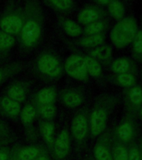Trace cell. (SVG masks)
I'll return each instance as SVG.
<instances>
[{
    "label": "cell",
    "mask_w": 142,
    "mask_h": 160,
    "mask_svg": "<svg viewBox=\"0 0 142 160\" xmlns=\"http://www.w3.org/2000/svg\"><path fill=\"white\" fill-rule=\"evenodd\" d=\"M129 145L116 141L111 150L112 160H128Z\"/></svg>",
    "instance_id": "obj_26"
},
{
    "label": "cell",
    "mask_w": 142,
    "mask_h": 160,
    "mask_svg": "<svg viewBox=\"0 0 142 160\" xmlns=\"http://www.w3.org/2000/svg\"><path fill=\"white\" fill-rule=\"evenodd\" d=\"M55 144V153L58 158H64L67 156L70 151V138L67 130H62L56 140L54 142Z\"/></svg>",
    "instance_id": "obj_11"
},
{
    "label": "cell",
    "mask_w": 142,
    "mask_h": 160,
    "mask_svg": "<svg viewBox=\"0 0 142 160\" xmlns=\"http://www.w3.org/2000/svg\"><path fill=\"white\" fill-rule=\"evenodd\" d=\"M133 63L128 58H118L110 63V70L115 74L133 72Z\"/></svg>",
    "instance_id": "obj_16"
},
{
    "label": "cell",
    "mask_w": 142,
    "mask_h": 160,
    "mask_svg": "<svg viewBox=\"0 0 142 160\" xmlns=\"http://www.w3.org/2000/svg\"><path fill=\"white\" fill-rule=\"evenodd\" d=\"M125 100L128 112L135 115L136 112H139L140 108L142 107L141 86L135 84L129 88H126Z\"/></svg>",
    "instance_id": "obj_9"
},
{
    "label": "cell",
    "mask_w": 142,
    "mask_h": 160,
    "mask_svg": "<svg viewBox=\"0 0 142 160\" xmlns=\"http://www.w3.org/2000/svg\"><path fill=\"white\" fill-rule=\"evenodd\" d=\"M65 70L69 76L78 81L84 82L89 78L84 61V56L77 54L70 55L65 61Z\"/></svg>",
    "instance_id": "obj_7"
},
{
    "label": "cell",
    "mask_w": 142,
    "mask_h": 160,
    "mask_svg": "<svg viewBox=\"0 0 142 160\" xmlns=\"http://www.w3.org/2000/svg\"><path fill=\"white\" fill-rule=\"evenodd\" d=\"M36 160H49V159H48L46 157H45V156H41V157L38 158Z\"/></svg>",
    "instance_id": "obj_38"
},
{
    "label": "cell",
    "mask_w": 142,
    "mask_h": 160,
    "mask_svg": "<svg viewBox=\"0 0 142 160\" xmlns=\"http://www.w3.org/2000/svg\"><path fill=\"white\" fill-rule=\"evenodd\" d=\"M24 23V8L17 4L8 5L0 17V30L10 35H18Z\"/></svg>",
    "instance_id": "obj_4"
},
{
    "label": "cell",
    "mask_w": 142,
    "mask_h": 160,
    "mask_svg": "<svg viewBox=\"0 0 142 160\" xmlns=\"http://www.w3.org/2000/svg\"><path fill=\"white\" fill-rule=\"evenodd\" d=\"M60 24L63 31L65 32V34L70 37H79L83 32L82 28L79 23L69 18H60Z\"/></svg>",
    "instance_id": "obj_18"
},
{
    "label": "cell",
    "mask_w": 142,
    "mask_h": 160,
    "mask_svg": "<svg viewBox=\"0 0 142 160\" xmlns=\"http://www.w3.org/2000/svg\"><path fill=\"white\" fill-rule=\"evenodd\" d=\"M128 160H140V149L138 143L133 142L129 146Z\"/></svg>",
    "instance_id": "obj_34"
},
{
    "label": "cell",
    "mask_w": 142,
    "mask_h": 160,
    "mask_svg": "<svg viewBox=\"0 0 142 160\" xmlns=\"http://www.w3.org/2000/svg\"><path fill=\"white\" fill-rule=\"evenodd\" d=\"M105 40V33H100V34L88 35L81 38L78 41V44L85 48H95L99 47L100 45L104 44Z\"/></svg>",
    "instance_id": "obj_19"
},
{
    "label": "cell",
    "mask_w": 142,
    "mask_h": 160,
    "mask_svg": "<svg viewBox=\"0 0 142 160\" xmlns=\"http://www.w3.org/2000/svg\"><path fill=\"white\" fill-rule=\"evenodd\" d=\"M115 81L116 84L125 88H129L136 84V78L133 72L115 74Z\"/></svg>",
    "instance_id": "obj_28"
},
{
    "label": "cell",
    "mask_w": 142,
    "mask_h": 160,
    "mask_svg": "<svg viewBox=\"0 0 142 160\" xmlns=\"http://www.w3.org/2000/svg\"><path fill=\"white\" fill-rule=\"evenodd\" d=\"M106 6L109 14L114 19L119 21L125 17V6L120 0H109Z\"/></svg>",
    "instance_id": "obj_21"
},
{
    "label": "cell",
    "mask_w": 142,
    "mask_h": 160,
    "mask_svg": "<svg viewBox=\"0 0 142 160\" xmlns=\"http://www.w3.org/2000/svg\"><path fill=\"white\" fill-rule=\"evenodd\" d=\"M85 68L89 76L94 78H99L102 73V68L100 62L90 56H84Z\"/></svg>",
    "instance_id": "obj_25"
},
{
    "label": "cell",
    "mask_w": 142,
    "mask_h": 160,
    "mask_svg": "<svg viewBox=\"0 0 142 160\" xmlns=\"http://www.w3.org/2000/svg\"><path fill=\"white\" fill-rule=\"evenodd\" d=\"M136 134V124L135 122V115L127 112V115L118 124L115 129L116 140L125 144H130Z\"/></svg>",
    "instance_id": "obj_6"
},
{
    "label": "cell",
    "mask_w": 142,
    "mask_h": 160,
    "mask_svg": "<svg viewBox=\"0 0 142 160\" xmlns=\"http://www.w3.org/2000/svg\"><path fill=\"white\" fill-rule=\"evenodd\" d=\"M14 44V37L0 30V60L5 59L8 57Z\"/></svg>",
    "instance_id": "obj_15"
},
{
    "label": "cell",
    "mask_w": 142,
    "mask_h": 160,
    "mask_svg": "<svg viewBox=\"0 0 142 160\" xmlns=\"http://www.w3.org/2000/svg\"><path fill=\"white\" fill-rule=\"evenodd\" d=\"M44 28L45 14L40 0H25L24 23L18 34L23 48L29 51L37 47L42 38Z\"/></svg>",
    "instance_id": "obj_1"
},
{
    "label": "cell",
    "mask_w": 142,
    "mask_h": 160,
    "mask_svg": "<svg viewBox=\"0 0 142 160\" xmlns=\"http://www.w3.org/2000/svg\"><path fill=\"white\" fill-rule=\"evenodd\" d=\"M89 56L99 62H109L112 57V48L106 44L100 45L90 50Z\"/></svg>",
    "instance_id": "obj_17"
},
{
    "label": "cell",
    "mask_w": 142,
    "mask_h": 160,
    "mask_svg": "<svg viewBox=\"0 0 142 160\" xmlns=\"http://www.w3.org/2000/svg\"><path fill=\"white\" fill-rule=\"evenodd\" d=\"M40 132L42 134L44 139L45 142L49 144H54L55 140H54V130H55V126L52 122H48V121H44L40 122L39 125Z\"/></svg>",
    "instance_id": "obj_29"
},
{
    "label": "cell",
    "mask_w": 142,
    "mask_h": 160,
    "mask_svg": "<svg viewBox=\"0 0 142 160\" xmlns=\"http://www.w3.org/2000/svg\"><path fill=\"white\" fill-rule=\"evenodd\" d=\"M39 154V149L36 147H26L18 152L19 160H33Z\"/></svg>",
    "instance_id": "obj_33"
},
{
    "label": "cell",
    "mask_w": 142,
    "mask_h": 160,
    "mask_svg": "<svg viewBox=\"0 0 142 160\" xmlns=\"http://www.w3.org/2000/svg\"><path fill=\"white\" fill-rule=\"evenodd\" d=\"M117 102L115 95L104 94L100 96L94 105L90 117V134L93 138L98 137L104 132L108 121Z\"/></svg>",
    "instance_id": "obj_2"
},
{
    "label": "cell",
    "mask_w": 142,
    "mask_h": 160,
    "mask_svg": "<svg viewBox=\"0 0 142 160\" xmlns=\"http://www.w3.org/2000/svg\"><path fill=\"white\" fill-rule=\"evenodd\" d=\"M37 69L39 73L50 78H59L62 74V66L60 60L51 53H43L38 58Z\"/></svg>",
    "instance_id": "obj_5"
},
{
    "label": "cell",
    "mask_w": 142,
    "mask_h": 160,
    "mask_svg": "<svg viewBox=\"0 0 142 160\" xmlns=\"http://www.w3.org/2000/svg\"><path fill=\"white\" fill-rule=\"evenodd\" d=\"M94 153L96 160H112L111 150L104 142H99L95 146Z\"/></svg>",
    "instance_id": "obj_30"
},
{
    "label": "cell",
    "mask_w": 142,
    "mask_h": 160,
    "mask_svg": "<svg viewBox=\"0 0 142 160\" xmlns=\"http://www.w3.org/2000/svg\"><path fill=\"white\" fill-rule=\"evenodd\" d=\"M7 96L12 100L18 102H23L26 99L27 93L25 88L20 83H13L11 85L7 91Z\"/></svg>",
    "instance_id": "obj_24"
},
{
    "label": "cell",
    "mask_w": 142,
    "mask_h": 160,
    "mask_svg": "<svg viewBox=\"0 0 142 160\" xmlns=\"http://www.w3.org/2000/svg\"><path fill=\"white\" fill-rule=\"evenodd\" d=\"M44 2L52 9L60 13H70L76 7L74 0H44Z\"/></svg>",
    "instance_id": "obj_13"
},
{
    "label": "cell",
    "mask_w": 142,
    "mask_h": 160,
    "mask_svg": "<svg viewBox=\"0 0 142 160\" xmlns=\"http://www.w3.org/2000/svg\"><path fill=\"white\" fill-rule=\"evenodd\" d=\"M23 69V65L21 63H10L0 67V85L6 82L10 78L17 74Z\"/></svg>",
    "instance_id": "obj_22"
},
{
    "label": "cell",
    "mask_w": 142,
    "mask_h": 160,
    "mask_svg": "<svg viewBox=\"0 0 142 160\" xmlns=\"http://www.w3.org/2000/svg\"><path fill=\"white\" fill-rule=\"evenodd\" d=\"M138 114H139V116H140V119L142 120V107L140 108V110H139V112H138Z\"/></svg>",
    "instance_id": "obj_39"
},
{
    "label": "cell",
    "mask_w": 142,
    "mask_h": 160,
    "mask_svg": "<svg viewBox=\"0 0 142 160\" xmlns=\"http://www.w3.org/2000/svg\"><path fill=\"white\" fill-rule=\"evenodd\" d=\"M95 2H97L98 5L100 6H104V5H107L109 0H95Z\"/></svg>",
    "instance_id": "obj_35"
},
{
    "label": "cell",
    "mask_w": 142,
    "mask_h": 160,
    "mask_svg": "<svg viewBox=\"0 0 142 160\" xmlns=\"http://www.w3.org/2000/svg\"><path fill=\"white\" fill-rule=\"evenodd\" d=\"M89 129V122L85 112H80L75 115L71 123V131L73 136L78 141H82L87 136Z\"/></svg>",
    "instance_id": "obj_10"
},
{
    "label": "cell",
    "mask_w": 142,
    "mask_h": 160,
    "mask_svg": "<svg viewBox=\"0 0 142 160\" xmlns=\"http://www.w3.org/2000/svg\"><path fill=\"white\" fill-rule=\"evenodd\" d=\"M38 112L43 118L46 120L51 119L55 117L56 113V107L55 104H48V105H38Z\"/></svg>",
    "instance_id": "obj_32"
},
{
    "label": "cell",
    "mask_w": 142,
    "mask_h": 160,
    "mask_svg": "<svg viewBox=\"0 0 142 160\" xmlns=\"http://www.w3.org/2000/svg\"><path fill=\"white\" fill-rule=\"evenodd\" d=\"M0 160H7V154L5 152H0Z\"/></svg>",
    "instance_id": "obj_36"
},
{
    "label": "cell",
    "mask_w": 142,
    "mask_h": 160,
    "mask_svg": "<svg viewBox=\"0 0 142 160\" xmlns=\"http://www.w3.org/2000/svg\"><path fill=\"white\" fill-rule=\"evenodd\" d=\"M61 101L67 108H75L82 104L84 97L79 92L74 90H66L61 94Z\"/></svg>",
    "instance_id": "obj_14"
},
{
    "label": "cell",
    "mask_w": 142,
    "mask_h": 160,
    "mask_svg": "<svg viewBox=\"0 0 142 160\" xmlns=\"http://www.w3.org/2000/svg\"><path fill=\"white\" fill-rule=\"evenodd\" d=\"M131 44L134 58L137 61H142V28L138 29Z\"/></svg>",
    "instance_id": "obj_31"
},
{
    "label": "cell",
    "mask_w": 142,
    "mask_h": 160,
    "mask_svg": "<svg viewBox=\"0 0 142 160\" xmlns=\"http://www.w3.org/2000/svg\"><path fill=\"white\" fill-rule=\"evenodd\" d=\"M19 114L21 122L25 126H29L34 122V120L36 117V114H37L36 108L32 104L25 105L24 107L23 108V109L20 111Z\"/></svg>",
    "instance_id": "obj_27"
},
{
    "label": "cell",
    "mask_w": 142,
    "mask_h": 160,
    "mask_svg": "<svg viewBox=\"0 0 142 160\" xmlns=\"http://www.w3.org/2000/svg\"><path fill=\"white\" fill-rule=\"evenodd\" d=\"M139 145V149H140V160H142V139L140 140V142L138 143Z\"/></svg>",
    "instance_id": "obj_37"
},
{
    "label": "cell",
    "mask_w": 142,
    "mask_h": 160,
    "mask_svg": "<svg viewBox=\"0 0 142 160\" xmlns=\"http://www.w3.org/2000/svg\"><path fill=\"white\" fill-rule=\"evenodd\" d=\"M106 15L107 12L100 5L88 4L78 13L77 20L79 23L85 26L98 20L104 19Z\"/></svg>",
    "instance_id": "obj_8"
},
{
    "label": "cell",
    "mask_w": 142,
    "mask_h": 160,
    "mask_svg": "<svg viewBox=\"0 0 142 160\" xmlns=\"http://www.w3.org/2000/svg\"><path fill=\"white\" fill-rule=\"evenodd\" d=\"M36 98L39 105L54 104L56 99V92L53 88H45L38 92Z\"/></svg>",
    "instance_id": "obj_23"
},
{
    "label": "cell",
    "mask_w": 142,
    "mask_h": 160,
    "mask_svg": "<svg viewBox=\"0 0 142 160\" xmlns=\"http://www.w3.org/2000/svg\"><path fill=\"white\" fill-rule=\"evenodd\" d=\"M138 29L137 21L135 18L125 16L112 28L110 33V41L115 48H125L131 44Z\"/></svg>",
    "instance_id": "obj_3"
},
{
    "label": "cell",
    "mask_w": 142,
    "mask_h": 160,
    "mask_svg": "<svg viewBox=\"0 0 142 160\" xmlns=\"http://www.w3.org/2000/svg\"><path fill=\"white\" fill-rule=\"evenodd\" d=\"M0 109L7 117L15 118L19 115L21 108L19 102L12 100L6 96L0 99Z\"/></svg>",
    "instance_id": "obj_12"
},
{
    "label": "cell",
    "mask_w": 142,
    "mask_h": 160,
    "mask_svg": "<svg viewBox=\"0 0 142 160\" xmlns=\"http://www.w3.org/2000/svg\"><path fill=\"white\" fill-rule=\"evenodd\" d=\"M108 28H109V21L106 18H104V19L98 20L94 22H91L90 24L85 25L83 32L85 36L100 34V33H105Z\"/></svg>",
    "instance_id": "obj_20"
}]
</instances>
